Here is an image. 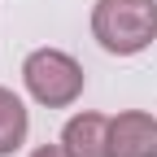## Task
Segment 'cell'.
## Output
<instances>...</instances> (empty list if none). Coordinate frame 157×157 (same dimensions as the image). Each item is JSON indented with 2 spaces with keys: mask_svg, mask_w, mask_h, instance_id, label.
I'll list each match as a JSON object with an SVG mask.
<instances>
[{
  "mask_svg": "<svg viewBox=\"0 0 157 157\" xmlns=\"http://www.w3.org/2000/svg\"><path fill=\"white\" fill-rule=\"evenodd\" d=\"M92 35L105 52L135 57L157 39V0H96Z\"/></svg>",
  "mask_w": 157,
  "mask_h": 157,
  "instance_id": "6da1fadb",
  "label": "cell"
},
{
  "mask_svg": "<svg viewBox=\"0 0 157 157\" xmlns=\"http://www.w3.org/2000/svg\"><path fill=\"white\" fill-rule=\"evenodd\" d=\"M22 83L39 105L66 109L83 96V66L61 48H35L22 61Z\"/></svg>",
  "mask_w": 157,
  "mask_h": 157,
  "instance_id": "7a4b0ae2",
  "label": "cell"
},
{
  "mask_svg": "<svg viewBox=\"0 0 157 157\" xmlns=\"http://www.w3.org/2000/svg\"><path fill=\"white\" fill-rule=\"evenodd\" d=\"M109 157H157V122L144 109L109 118Z\"/></svg>",
  "mask_w": 157,
  "mask_h": 157,
  "instance_id": "3957f363",
  "label": "cell"
},
{
  "mask_svg": "<svg viewBox=\"0 0 157 157\" xmlns=\"http://www.w3.org/2000/svg\"><path fill=\"white\" fill-rule=\"evenodd\" d=\"M61 148L70 157H109V118L105 113H74L61 127Z\"/></svg>",
  "mask_w": 157,
  "mask_h": 157,
  "instance_id": "277c9868",
  "label": "cell"
},
{
  "mask_svg": "<svg viewBox=\"0 0 157 157\" xmlns=\"http://www.w3.org/2000/svg\"><path fill=\"white\" fill-rule=\"evenodd\" d=\"M26 131H31V113L22 105V96L9 92V87H0V157H9V153L22 148Z\"/></svg>",
  "mask_w": 157,
  "mask_h": 157,
  "instance_id": "5b68a950",
  "label": "cell"
},
{
  "mask_svg": "<svg viewBox=\"0 0 157 157\" xmlns=\"http://www.w3.org/2000/svg\"><path fill=\"white\" fill-rule=\"evenodd\" d=\"M31 157H70V153H66L61 144H44V148H35Z\"/></svg>",
  "mask_w": 157,
  "mask_h": 157,
  "instance_id": "8992f818",
  "label": "cell"
}]
</instances>
